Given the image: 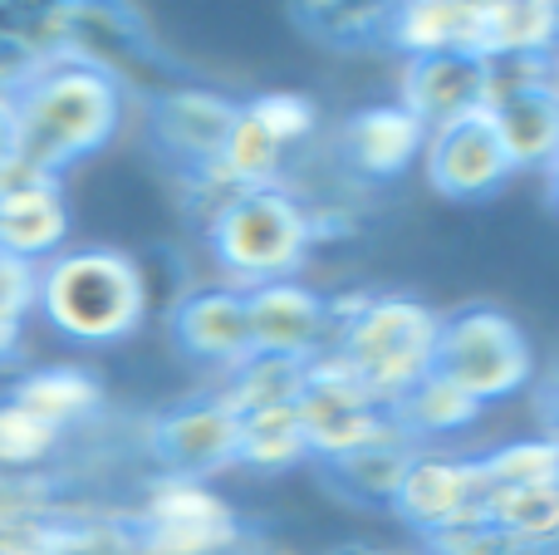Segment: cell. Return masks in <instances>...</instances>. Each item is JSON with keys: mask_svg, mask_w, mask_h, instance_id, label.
<instances>
[{"mask_svg": "<svg viewBox=\"0 0 559 555\" xmlns=\"http://www.w3.org/2000/svg\"><path fill=\"white\" fill-rule=\"evenodd\" d=\"M491 487H559V438H525L481 458Z\"/></svg>", "mask_w": 559, "mask_h": 555, "instance_id": "83f0119b", "label": "cell"}, {"mask_svg": "<svg viewBox=\"0 0 559 555\" xmlns=\"http://www.w3.org/2000/svg\"><path fill=\"white\" fill-rule=\"evenodd\" d=\"M338 147L354 163V173L388 182V177H403L407 167L423 157L427 147V128L407 114L403 104H373L358 108L344 128H338Z\"/></svg>", "mask_w": 559, "mask_h": 555, "instance_id": "e0dca14e", "label": "cell"}, {"mask_svg": "<svg viewBox=\"0 0 559 555\" xmlns=\"http://www.w3.org/2000/svg\"><path fill=\"white\" fill-rule=\"evenodd\" d=\"M476 418H481V403L466 399L442 374H427L423 383H413V389L393 403V423L413 448H427V442H437V438L476 428Z\"/></svg>", "mask_w": 559, "mask_h": 555, "instance_id": "ffe728a7", "label": "cell"}, {"mask_svg": "<svg viewBox=\"0 0 559 555\" xmlns=\"http://www.w3.org/2000/svg\"><path fill=\"white\" fill-rule=\"evenodd\" d=\"M246 315H251V350L275 354V359H319L329 350V300L299 281H271L246 291Z\"/></svg>", "mask_w": 559, "mask_h": 555, "instance_id": "8fae6325", "label": "cell"}, {"mask_svg": "<svg viewBox=\"0 0 559 555\" xmlns=\"http://www.w3.org/2000/svg\"><path fill=\"white\" fill-rule=\"evenodd\" d=\"M236 114H241V104L216 94V88H167V94L153 98V138L182 167V177H192L202 167H216Z\"/></svg>", "mask_w": 559, "mask_h": 555, "instance_id": "4fadbf2b", "label": "cell"}, {"mask_svg": "<svg viewBox=\"0 0 559 555\" xmlns=\"http://www.w3.org/2000/svg\"><path fill=\"white\" fill-rule=\"evenodd\" d=\"M423 555H550V551H531L521 541H511L506 531H496L491 521H466V527H452L442 536H427Z\"/></svg>", "mask_w": 559, "mask_h": 555, "instance_id": "1f68e13d", "label": "cell"}, {"mask_svg": "<svg viewBox=\"0 0 559 555\" xmlns=\"http://www.w3.org/2000/svg\"><path fill=\"white\" fill-rule=\"evenodd\" d=\"M35 285H39V265L0 256V320L25 324L35 315Z\"/></svg>", "mask_w": 559, "mask_h": 555, "instance_id": "d6a6232c", "label": "cell"}, {"mask_svg": "<svg viewBox=\"0 0 559 555\" xmlns=\"http://www.w3.org/2000/svg\"><path fill=\"white\" fill-rule=\"evenodd\" d=\"M143 555H226L241 541V521L206 482L157 477L133 517Z\"/></svg>", "mask_w": 559, "mask_h": 555, "instance_id": "52a82bcc", "label": "cell"}, {"mask_svg": "<svg viewBox=\"0 0 559 555\" xmlns=\"http://www.w3.org/2000/svg\"><path fill=\"white\" fill-rule=\"evenodd\" d=\"M329 359L368 393L393 409L413 383L432 374L442 315L407 295H348L329 300Z\"/></svg>", "mask_w": 559, "mask_h": 555, "instance_id": "7a4b0ae2", "label": "cell"}, {"mask_svg": "<svg viewBox=\"0 0 559 555\" xmlns=\"http://www.w3.org/2000/svg\"><path fill=\"white\" fill-rule=\"evenodd\" d=\"M241 108L275 138L280 147H285V153L295 143H305V138L314 133V123H319L314 104H309L305 94H285V88H275V94H255L251 104H241Z\"/></svg>", "mask_w": 559, "mask_h": 555, "instance_id": "f546056e", "label": "cell"}, {"mask_svg": "<svg viewBox=\"0 0 559 555\" xmlns=\"http://www.w3.org/2000/svg\"><path fill=\"white\" fill-rule=\"evenodd\" d=\"M59 448H64V433L45 428L25 409L0 399V472H39Z\"/></svg>", "mask_w": 559, "mask_h": 555, "instance_id": "f1b7e54d", "label": "cell"}, {"mask_svg": "<svg viewBox=\"0 0 559 555\" xmlns=\"http://www.w3.org/2000/svg\"><path fill=\"white\" fill-rule=\"evenodd\" d=\"M486 10H491V0H407V5H388L383 45H393L407 59H486Z\"/></svg>", "mask_w": 559, "mask_h": 555, "instance_id": "5bb4252c", "label": "cell"}, {"mask_svg": "<svg viewBox=\"0 0 559 555\" xmlns=\"http://www.w3.org/2000/svg\"><path fill=\"white\" fill-rule=\"evenodd\" d=\"M309 379V364L299 359H275V354H251L246 364H236L226 374V383L216 389V399L246 418V413H261V409H285V403H299Z\"/></svg>", "mask_w": 559, "mask_h": 555, "instance_id": "7402d4cb", "label": "cell"}, {"mask_svg": "<svg viewBox=\"0 0 559 555\" xmlns=\"http://www.w3.org/2000/svg\"><path fill=\"white\" fill-rule=\"evenodd\" d=\"M15 157V133H10V98L0 94V167Z\"/></svg>", "mask_w": 559, "mask_h": 555, "instance_id": "e575fe53", "label": "cell"}, {"mask_svg": "<svg viewBox=\"0 0 559 555\" xmlns=\"http://www.w3.org/2000/svg\"><path fill=\"white\" fill-rule=\"evenodd\" d=\"M64 236H69L64 182L10 157L0 167V256L45 265L49 256L64 251Z\"/></svg>", "mask_w": 559, "mask_h": 555, "instance_id": "30bf717a", "label": "cell"}, {"mask_svg": "<svg viewBox=\"0 0 559 555\" xmlns=\"http://www.w3.org/2000/svg\"><path fill=\"white\" fill-rule=\"evenodd\" d=\"M309 458L305 423H299V403L285 409H261L241 418V448H236V468L255 472H285Z\"/></svg>", "mask_w": 559, "mask_h": 555, "instance_id": "cb8c5ba5", "label": "cell"}, {"mask_svg": "<svg viewBox=\"0 0 559 555\" xmlns=\"http://www.w3.org/2000/svg\"><path fill=\"white\" fill-rule=\"evenodd\" d=\"M118 123H123V79L79 55L45 59L10 98L15 163L45 177H59L84 157L104 153Z\"/></svg>", "mask_w": 559, "mask_h": 555, "instance_id": "6da1fadb", "label": "cell"}, {"mask_svg": "<svg viewBox=\"0 0 559 555\" xmlns=\"http://www.w3.org/2000/svg\"><path fill=\"white\" fill-rule=\"evenodd\" d=\"M427 177L442 197H456V202H476V197H491L506 177L515 173L511 157H506L501 138H496V123L486 114H472L462 123H447L427 133Z\"/></svg>", "mask_w": 559, "mask_h": 555, "instance_id": "7c38bea8", "label": "cell"}, {"mask_svg": "<svg viewBox=\"0 0 559 555\" xmlns=\"http://www.w3.org/2000/svg\"><path fill=\"white\" fill-rule=\"evenodd\" d=\"M413 458H417L413 442L393 438V442H378V448L354 452V458L324 462V472H329V482H338L354 501H368V507H393L397 487H403V472H407V462Z\"/></svg>", "mask_w": 559, "mask_h": 555, "instance_id": "d4e9b609", "label": "cell"}, {"mask_svg": "<svg viewBox=\"0 0 559 555\" xmlns=\"http://www.w3.org/2000/svg\"><path fill=\"white\" fill-rule=\"evenodd\" d=\"M432 374H442L447 383H456L466 399L486 409V403L521 393L535 374V359L511 315L491 310V305H466L452 320H442Z\"/></svg>", "mask_w": 559, "mask_h": 555, "instance_id": "5b68a950", "label": "cell"}, {"mask_svg": "<svg viewBox=\"0 0 559 555\" xmlns=\"http://www.w3.org/2000/svg\"><path fill=\"white\" fill-rule=\"evenodd\" d=\"M216 261L226 265L241 291L271 281H295L299 261L314 246V216L299 206L285 187H261V192H241L212 226H206Z\"/></svg>", "mask_w": 559, "mask_h": 555, "instance_id": "277c9868", "label": "cell"}, {"mask_svg": "<svg viewBox=\"0 0 559 555\" xmlns=\"http://www.w3.org/2000/svg\"><path fill=\"white\" fill-rule=\"evenodd\" d=\"M555 49V0H491V10H486V59H550Z\"/></svg>", "mask_w": 559, "mask_h": 555, "instance_id": "44dd1931", "label": "cell"}, {"mask_svg": "<svg viewBox=\"0 0 559 555\" xmlns=\"http://www.w3.org/2000/svg\"><path fill=\"white\" fill-rule=\"evenodd\" d=\"M540 413H545V423H550L555 438H559V374L540 389Z\"/></svg>", "mask_w": 559, "mask_h": 555, "instance_id": "836d02e7", "label": "cell"}, {"mask_svg": "<svg viewBox=\"0 0 559 555\" xmlns=\"http://www.w3.org/2000/svg\"><path fill=\"white\" fill-rule=\"evenodd\" d=\"M173 334L192 359L231 374L236 364L251 359V315H246L241 285H216V291H192L173 305Z\"/></svg>", "mask_w": 559, "mask_h": 555, "instance_id": "9a60e30c", "label": "cell"}, {"mask_svg": "<svg viewBox=\"0 0 559 555\" xmlns=\"http://www.w3.org/2000/svg\"><path fill=\"white\" fill-rule=\"evenodd\" d=\"M5 399L15 403V409H25L29 418H39L45 428L69 433V428H79V423L98 418V409H104V383L88 369H79V364H45V369L20 374Z\"/></svg>", "mask_w": 559, "mask_h": 555, "instance_id": "ac0fdd59", "label": "cell"}, {"mask_svg": "<svg viewBox=\"0 0 559 555\" xmlns=\"http://www.w3.org/2000/svg\"><path fill=\"white\" fill-rule=\"evenodd\" d=\"M285 157H289L285 147H280L275 138L241 108V114H236V123H231V133H226V143H222L216 167H222V173L231 177L241 192H261V187H280Z\"/></svg>", "mask_w": 559, "mask_h": 555, "instance_id": "484cf974", "label": "cell"}, {"mask_svg": "<svg viewBox=\"0 0 559 555\" xmlns=\"http://www.w3.org/2000/svg\"><path fill=\"white\" fill-rule=\"evenodd\" d=\"M35 310L74 344H118L147 315V275L114 246H79L39 265Z\"/></svg>", "mask_w": 559, "mask_h": 555, "instance_id": "3957f363", "label": "cell"}, {"mask_svg": "<svg viewBox=\"0 0 559 555\" xmlns=\"http://www.w3.org/2000/svg\"><path fill=\"white\" fill-rule=\"evenodd\" d=\"M550 74H555V88H559V49L550 55Z\"/></svg>", "mask_w": 559, "mask_h": 555, "instance_id": "f35d334b", "label": "cell"}, {"mask_svg": "<svg viewBox=\"0 0 559 555\" xmlns=\"http://www.w3.org/2000/svg\"><path fill=\"white\" fill-rule=\"evenodd\" d=\"M59 492L45 472H0V527H25V521L55 517Z\"/></svg>", "mask_w": 559, "mask_h": 555, "instance_id": "4dcf8cb0", "label": "cell"}, {"mask_svg": "<svg viewBox=\"0 0 559 555\" xmlns=\"http://www.w3.org/2000/svg\"><path fill=\"white\" fill-rule=\"evenodd\" d=\"M545 182H550V197L559 202V153L550 157V163H545Z\"/></svg>", "mask_w": 559, "mask_h": 555, "instance_id": "8d00e7d4", "label": "cell"}, {"mask_svg": "<svg viewBox=\"0 0 559 555\" xmlns=\"http://www.w3.org/2000/svg\"><path fill=\"white\" fill-rule=\"evenodd\" d=\"M299 29L334 49H368L383 45L388 35V5H344V0H319V5H295L289 10Z\"/></svg>", "mask_w": 559, "mask_h": 555, "instance_id": "4316f807", "label": "cell"}, {"mask_svg": "<svg viewBox=\"0 0 559 555\" xmlns=\"http://www.w3.org/2000/svg\"><path fill=\"white\" fill-rule=\"evenodd\" d=\"M496 123V138H501L511 167H540L559 153V88L555 79L540 88H525V94L506 98L486 114Z\"/></svg>", "mask_w": 559, "mask_h": 555, "instance_id": "d6986e66", "label": "cell"}, {"mask_svg": "<svg viewBox=\"0 0 559 555\" xmlns=\"http://www.w3.org/2000/svg\"><path fill=\"white\" fill-rule=\"evenodd\" d=\"M486 492H491V482H486L481 458L417 448V458L403 472V487L393 497V511L427 541L452 527H466V521H481Z\"/></svg>", "mask_w": 559, "mask_h": 555, "instance_id": "ba28073f", "label": "cell"}, {"mask_svg": "<svg viewBox=\"0 0 559 555\" xmlns=\"http://www.w3.org/2000/svg\"><path fill=\"white\" fill-rule=\"evenodd\" d=\"M299 423H305L309 458H324V462L354 458L364 448L403 438L393 423V409L368 399L329 354L309 359V379H305V393H299Z\"/></svg>", "mask_w": 559, "mask_h": 555, "instance_id": "8992f818", "label": "cell"}, {"mask_svg": "<svg viewBox=\"0 0 559 555\" xmlns=\"http://www.w3.org/2000/svg\"><path fill=\"white\" fill-rule=\"evenodd\" d=\"M20 334H25V324H5V320H0V364H5V359H15V350H20Z\"/></svg>", "mask_w": 559, "mask_h": 555, "instance_id": "d590c367", "label": "cell"}, {"mask_svg": "<svg viewBox=\"0 0 559 555\" xmlns=\"http://www.w3.org/2000/svg\"><path fill=\"white\" fill-rule=\"evenodd\" d=\"M338 555H388V551H368V546H348V551H338Z\"/></svg>", "mask_w": 559, "mask_h": 555, "instance_id": "74e56055", "label": "cell"}, {"mask_svg": "<svg viewBox=\"0 0 559 555\" xmlns=\"http://www.w3.org/2000/svg\"><path fill=\"white\" fill-rule=\"evenodd\" d=\"M403 108L427 133L447 123H462L472 114H486V59H476V55L407 59Z\"/></svg>", "mask_w": 559, "mask_h": 555, "instance_id": "2e32d148", "label": "cell"}, {"mask_svg": "<svg viewBox=\"0 0 559 555\" xmlns=\"http://www.w3.org/2000/svg\"><path fill=\"white\" fill-rule=\"evenodd\" d=\"M163 477H182V482H206L216 472L236 468V448H241V418L226 409L216 393L187 399L177 409L157 413L147 428Z\"/></svg>", "mask_w": 559, "mask_h": 555, "instance_id": "9c48e42d", "label": "cell"}, {"mask_svg": "<svg viewBox=\"0 0 559 555\" xmlns=\"http://www.w3.org/2000/svg\"><path fill=\"white\" fill-rule=\"evenodd\" d=\"M481 521L531 551H559V487H491Z\"/></svg>", "mask_w": 559, "mask_h": 555, "instance_id": "603a6c76", "label": "cell"}]
</instances>
